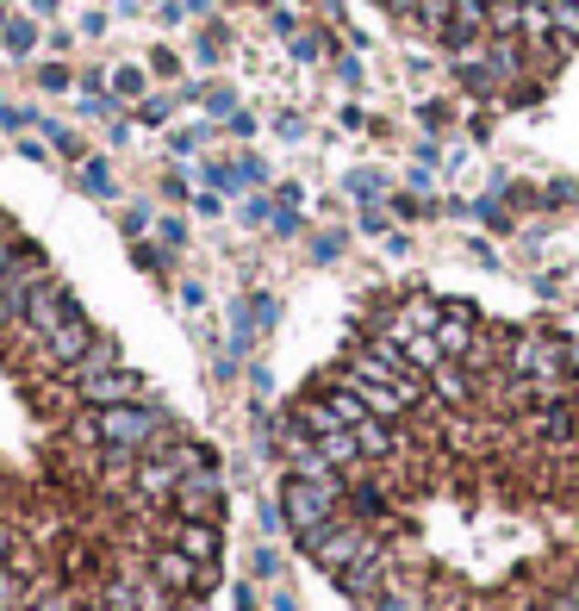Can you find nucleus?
I'll return each instance as SVG.
<instances>
[{
	"mask_svg": "<svg viewBox=\"0 0 579 611\" xmlns=\"http://www.w3.org/2000/svg\"><path fill=\"white\" fill-rule=\"evenodd\" d=\"M280 511L355 611H579V343L399 300L287 418Z\"/></svg>",
	"mask_w": 579,
	"mask_h": 611,
	"instance_id": "f257e3e1",
	"label": "nucleus"
},
{
	"mask_svg": "<svg viewBox=\"0 0 579 611\" xmlns=\"http://www.w3.org/2000/svg\"><path fill=\"white\" fill-rule=\"evenodd\" d=\"M386 6H393V13H417L424 0H386Z\"/></svg>",
	"mask_w": 579,
	"mask_h": 611,
	"instance_id": "f03ea898",
	"label": "nucleus"
}]
</instances>
